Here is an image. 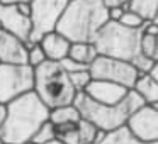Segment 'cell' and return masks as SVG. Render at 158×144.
Listing matches in <instances>:
<instances>
[{"mask_svg": "<svg viewBox=\"0 0 158 144\" xmlns=\"http://www.w3.org/2000/svg\"><path fill=\"white\" fill-rule=\"evenodd\" d=\"M78 134H80V144H99L106 137V130H100L95 124H92L87 119L78 120Z\"/></svg>", "mask_w": 158, "mask_h": 144, "instance_id": "obj_17", "label": "cell"}, {"mask_svg": "<svg viewBox=\"0 0 158 144\" xmlns=\"http://www.w3.org/2000/svg\"><path fill=\"white\" fill-rule=\"evenodd\" d=\"M124 12H126V9H123V7H114V9H109V19H110V21H117V22H119Z\"/></svg>", "mask_w": 158, "mask_h": 144, "instance_id": "obj_29", "label": "cell"}, {"mask_svg": "<svg viewBox=\"0 0 158 144\" xmlns=\"http://www.w3.org/2000/svg\"><path fill=\"white\" fill-rule=\"evenodd\" d=\"M155 61H156V59L148 58V56H144L143 53H139V54H138L131 63H133L134 68L139 71V75H150V71L153 70V66H155Z\"/></svg>", "mask_w": 158, "mask_h": 144, "instance_id": "obj_26", "label": "cell"}, {"mask_svg": "<svg viewBox=\"0 0 158 144\" xmlns=\"http://www.w3.org/2000/svg\"><path fill=\"white\" fill-rule=\"evenodd\" d=\"M61 66L66 70L68 73H73V71H78V70H85V68H89V66H85V65H80V63H77V61H73L72 58H65V59H61Z\"/></svg>", "mask_w": 158, "mask_h": 144, "instance_id": "obj_27", "label": "cell"}, {"mask_svg": "<svg viewBox=\"0 0 158 144\" xmlns=\"http://www.w3.org/2000/svg\"><path fill=\"white\" fill-rule=\"evenodd\" d=\"M139 51L148 58L156 59V53H158V36H151V34H143L141 36V42H139Z\"/></svg>", "mask_w": 158, "mask_h": 144, "instance_id": "obj_23", "label": "cell"}, {"mask_svg": "<svg viewBox=\"0 0 158 144\" xmlns=\"http://www.w3.org/2000/svg\"><path fill=\"white\" fill-rule=\"evenodd\" d=\"M153 21H155V22H156V24H158V14H156V17H155Z\"/></svg>", "mask_w": 158, "mask_h": 144, "instance_id": "obj_35", "label": "cell"}, {"mask_svg": "<svg viewBox=\"0 0 158 144\" xmlns=\"http://www.w3.org/2000/svg\"><path fill=\"white\" fill-rule=\"evenodd\" d=\"M109 21V7L104 0H75L68 2L56 31L72 42H94L100 29Z\"/></svg>", "mask_w": 158, "mask_h": 144, "instance_id": "obj_2", "label": "cell"}, {"mask_svg": "<svg viewBox=\"0 0 158 144\" xmlns=\"http://www.w3.org/2000/svg\"><path fill=\"white\" fill-rule=\"evenodd\" d=\"M90 75L95 80H109V82L119 83L126 88L133 90L139 78V71L134 68V65L126 59H117L110 56L99 54L97 59L89 66Z\"/></svg>", "mask_w": 158, "mask_h": 144, "instance_id": "obj_8", "label": "cell"}, {"mask_svg": "<svg viewBox=\"0 0 158 144\" xmlns=\"http://www.w3.org/2000/svg\"><path fill=\"white\" fill-rule=\"evenodd\" d=\"M46 120H49V109L32 90L7 103V120L0 136L7 144L31 142L36 130Z\"/></svg>", "mask_w": 158, "mask_h": 144, "instance_id": "obj_1", "label": "cell"}, {"mask_svg": "<svg viewBox=\"0 0 158 144\" xmlns=\"http://www.w3.org/2000/svg\"><path fill=\"white\" fill-rule=\"evenodd\" d=\"M127 129L143 142H158V107L143 105L127 120Z\"/></svg>", "mask_w": 158, "mask_h": 144, "instance_id": "obj_9", "label": "cell"}, {"mask_svg": "<svg viewBox=\"0 0 158 144\" xmlns=\"http://www.w3.org/2000/svg\"><path fill=\"white\" fill-rule=\"evenodd\" d=\"M104 4L107 5L109 9H114V7H123V9H129V4L131 0H104Z\"/></svg>", "mask_w": 158, "mask_h": 144, "instance_id": "obj_28", "label": "cell"}, {"mask_svg": "<svg viewBox=\"0 0 158 144\" xmlns=\"http://www.w3.org/2000/svg\"><path fill=\"white\" fill-rule=\"evenodd\" d=\"M48 144H63L61 141H58V139H55V141H51V142H48Z\"/></svg>", "mask_w": 158, "mask_h": 144, "instance_id": "obj_33", "label": "cell"}, {"mask_svg": "<svg viewBox=\"0 0 158 144\" xmlns=\"http://www.w3.org/2000/svg\"><path fill=\"white\" fill-rule=\"evenodd\" d=\"M82 119V114H80L78 107L73 103L68 105H61V107H55V109L49 110V120H51L55 126L60 124H77Z\"/></svg>", "mask_w": 158, "mask_h": 144, "instance_id": "obj_15", "label": "cell"}, {"mask_svg": "<svg viewBox=\"0 0 158 144\" xmlns=\"http://www.w3.org/2000/svg\"><path fill=\"white\" fill-rule=\"evenodd\" d=\"M119 22L123 26H126V27H131V29H141L143 24L146 22V19L143 15H139L136 10H133V9H126V12L123 14Z\"/></svg>", "mask_w": 158, "mask_h": 144, "instance_id": "obj_25", "label": "cell"}, {"mask_svg": "<svg viewBox=\"0 0 158 144\" xmlns=\"http://www.w3.org/2000/svg\"><path fill=\"white\" fill-rule=\"evenodd\" d=\"M156 107H158V103H156Z\"/></svg>", "mask_w": 158, "mask_h": 144, "instance_id": "obj_39", "label": "cell"}, {"mask_svg": "<svg viewBox=\"0 0 158 144\" xmlns=\"http://www.w3.org/2000/svg\"><path fill=\"white\" fill-rule=\"evenodd\" d=\"M75 105L78 107L80 114L83 119L90 120L92 124H95L100 130L106 132H112V130L124 127L129 120V117L133 115L136 110H139L143 105H146V102L143 100V97L136 92V90H129L127 95L116 105H106V103H99L95 100H92L89 95H85L83 92H80L75 98Z\"/></svg>", "mask_w": 158, "mask_h": 144, "instance_id": "obj_3", "label": "cell"}, {"mask_svg": "<svg viewBox=\"0 0 158 144\" xmlns=\"http://www.w3.org/2000/svg\"><path fill=\"white\" fill-rule=\"evenodd\" d=\"M2 4H19V2H31V0H0Z\"/></svg>", "mask_w": 158, "mask_h": 144, "instance_id": "obj_32", "label": "cell"}, {"mask_svg": "<svg viewBox=\"0 0 158 144\" xmlns=\"http://www.w3.org/2000/svg\"><path fill=\"white\" fill-rule=\"evenodd\" d=\"M44 61H48V56H46L44 49L41 48L39 42L34 44H29V51H27V65L32 68H38L39 65H43Z\"/></svg>", "mask_w": 158, "mask_h": 144, "instance_id": "obj_24", "label": "cell"}, {"mask_svg": "<svg viewBox=\"0 0 158 144\" xmlns=\"http://www.w3.org/2000/svg\"><path fill=\"white\" fill-rule=\"evenodd\" d=\"M7 120V103H0V130Z\"/></svg>", "mask_w": 158, "mask_h": 144, "instance_id": "obj_30", "label": "cell"}, {"mask_svg": "<svg viewBox=\"0 0 158 144\" xmlns=\"http://www.w3.org/2000/svg\"><path fill=\"white\" fill-rule=\"evenodd\" d=\"M27 42L0 27V63L27 65Z\"/></svg>", "mask_w": 158, "mask_h": 144, "instance_id": "obj_12", "label": "cell"}, {"mask_svg": "<svg viewBox=\"0 0 158 144\" xmlns=\"http://www.w3.org/2000/svg\"><path fill=\"white\" fill-rule=\"evenodd\" d=\"M66 7H68V0H31L32 32L29 44L39 42L44 34L56 31Z\"/></svg>", "mask_w": 158, "mask_h": 144, "instance_id": "obj_7", "label": "cell"}, {"mask_svg": "<svg viewBox=\"0 0 158 144\" xmlns=\"http://www.w3.org/2000/svg\"><path fill=\"white\" fill-rule=\"evenodd\" d=\"M39 44L44 49L48 59H51V61H61V59L68 58L70 48H72V41L58 31H51L44 34Z\"/></svg>", "mask_w": 158, "mask_h": 144, "instance_id": "obj_13", "label": "cell"}, {"mask_svg": "<svg viewBox=\"0 0 158 144\" xmlns=\"http://www.w3.org/2000/svg\"><path fill=\"white\" fill-rule=\"evenodd\" d=\"M129 9L136 10L146 21H153L158 14V0H131Z\"/></svg>", "mask_w": 158, "mask_h": 144, "instance_id": "obj_19", "label": "cell"}, {"mask_svg": "<svg viewBox=\"0 0 158 144\" xmlns=\"http://www.w3.org/2000/svg\"><path fill=\"white\" fill-rule=\"evenodd\" d=\"M70 76V82H72V85L75 86L77 92H83V90L87 88V85H89L90 82H92V75H90V70L85 68V70H78V71H73V73H68Z\"/></svg>", "mask_w": 158, "mask_h": 144, "instance_id": "obj_22", "label": "cell"}, {"mask_svg": "<svg viewBox=\"0 0 158 144\" xmlns=\"http://www.w3.org/2000/svg\"><path fill=\"white\" fill-rule=\"evenodd\" d=\"M34 90V68L0 63V103H9Z\"/></svg>", "mask_w": 158, "mask_h": 144, "instance_id": "obj_6", "label": "cell"}, {"mask_svg": "<svg viewBox=\"0 0 158 144\" xmlns=\"http://www.w3.org/2000/svg\"><path fill=\"white\" fill-rule=\"evenodd\" d=\"M0 27H4L7 32L21 38L29 44L32 32L31 17L24 15L19 10L17 4H2L0 2Z\"/></svg>", "mask_w": 158, "mask_h": 144, "instance_id": "obj_10", "label": "cell"}, {"mask_svg": "<svg viewBox=\"0 0 158 144\" xmlns=\"http://www.w3.org/2000/svg\"><path fill=\"white\" fill-rule=\"evenodd\" d=\"M156 59H158V53H156Z\"/></svg>", "mask_w": 158, "mask_h": 144, "instance_id": "obj_38", "label": "cell"}, {"mask_svg": "<svg viewBox=\"0 0 158 144\" xmlns=\"http://www.w3.org/2000/svg\"><path fill=\"white\" fill-rule=\"evenodd\" d=\"M141 36H143L141 29H131L117 21H109L94 39V44L99 54L102 56L133 61L141 53Z\"/></svg>", "mask_w": 158, "mask_h": 144, "instance_id": "obj_5", "label": "cell"}, {"mask_svg": "<svg viewBox=\"0 0 158 144\" xmlns=\"http://www.w3.org/2000/svg\"><path fill=\"white\" fill-rule=\"evenodd\" d=\"M68 2H75V0H68Z\"/></svg>", "mask_w": 158, "mask_h": 144, "instance_id": "obj_37", "label": "cell"}, {"mask_svg": "<svg viewBox=\"0 0 158 144\" xmlns=\"http://www.w3.org/2000/svg\"><path fill=\"white\" fill-rule=\"evenodd\" d=\"M26 144H34V142H26Z\"/></svg>", "mask_w": 158, "mask_h": 144, "instance_id": "obj_36", "label": "cell"}, {"mask_svg": "<svg viewBox=\"0 0 158 144\" xmlns=\"http://www.w3.org/2000/svg\"><path fill=\"white\" fill-rule=\"evenodd\" d=\"M127 92H129V88L119 85V83L109 82V80H95V78H92V82L83 90V93L89 95L92 100H95L99 103H106V105L119 103L127 95Z\"/></svg>", "mask_w": 158, "mask_h": 144, "instance_id": "obj_11", "label": "cell"}, {"mask_svg": "<svg viewBox=\"0 0 158 144\" xmlns=\"http://www.w3.org/2000/svg\"><path fill=\"white\" fill-rule=\"evenodd\" d=\"M150 75L153 76V78L156 80V82H158V59H156V61H155V66H153V70H151V71H150Z\"/></svg>", "mask_w": 158, "mask_h": 144, "instance_id": "obj_31", "label": "cell"}, {"mask_svg": "<svg viewBox=\"0 0 158 144\" xmlns=\"http://www.w3.org/2000/svg\"><path fill=\"white\" fill-rule=\"evenodd\" d=\"M0 144H7V142H5V139H4L2 136H0Z\"/></svg>", "mask_w": 158, "mask_h": 144, "instance_id": "obj_34", "label": "cell"}, {"mask_svg": "<svg viewBox=\"0 0 158 144\" xmlns=\"http://www.w3.org/2000/svg\"><path fill=\"white\" fill-rule=\"evenodd\" d=\"M34 92L49 110L73 103L78 95L70 82L68 71L60 61H44L34 68Z\"/></svg>", "mask_w": 158, "mask_h": 144, "instance_id": "obj_4", "label": "cell"}, {"mask_svg": "<svg viewBox=\"0 0 158 144\" xmlns=\"http://www.w3.org/2000/svg\"><path fill=\"white\" fill-rule=\"evenodd\" d=\"M97 56H99V51H97V48H95L94 42L78 41V42H72L68 58H72L73 61L80 63V65L90 66L97 59Z\"/></svg>", "mask_w": 158, "mask_h": 144, "instance_id": "obj_14", "label": "cell"}, {"mask_svg": "<svg viewBox=\"0 0 158 144\" xmlns=\"http://www.w3.org/2000/svg\"><path fill=\"white\" fill-rule=\"evenodd\" d=\"M99 144H158V142H143L136 136L131 134L127 126H124V127H119V129L112 130V132H107L106 137Z\"/></svg>", "mask_w": 158, "mask_h": 144, "instance_id": "obj_18", "label": "cell"}, {"mask_svg": "<svg viewBox=\"0 0 158 144\" xmlns=\"http://www.w3.org/2000/svg\"><path fill=\"white\" fill-rule=\"evenodd\" d=\"M55 139H58L55 124H53L51 120H46V122L36 130V134H34V137H32L31 142H34V144H48V142H51V141H55Z\"/></svg>", "mask_w": 158, "mask_h": 144, "instance_id": "obj_21", "label": "cell"}, {"mask_svg": "<svg viewBox=\"0 0 158 144\" xmlns=\"http://www.w3.org/2000/svg\"><path fill=\"white\" fill-rule=\"evenodd\" d=\"M134 90L143 97L146 103H150V105L158 103V82L151 75H141L134 85Z\"/></svg>", "mask_w": 158, "mask_h": 144, "instance_id": "obj_16", "label": "cell"}, {"mask_svg": "<svg viewBox=\"0 0 158 144\" xmlns=\"http://www.w3.org/2000/svg\"><path fill=\"white\" fill-rule=\"evenodd\" d=\"M56 127V136L58 141L63 144H80V134H78V122L77 124H60Z\"/></svg>", "mask_w": 158, "mask_h": 144, "instance_id": "obj_20", "label": "cell"}]
</instances>
